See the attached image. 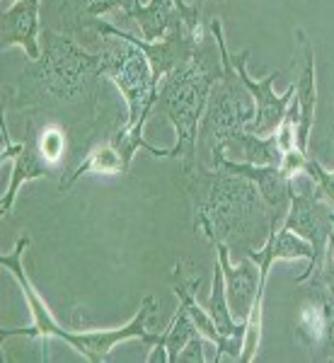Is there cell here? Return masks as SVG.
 I'll use <instances>...</instances> for the list:
<instances>
[{"mask_svg":"<svg viewBox=\"0 0 334 363\" xmlns=\"http://www.w3.org/2000/svg\"><path fill=\"white\" fill-rule=\"evenodd\" d=\"M131 162L133 160L124 153V148H121V145L111 138L109 143H104V145H99V148L90 150L85 160L80 162V165L75 167L66 179L58 182V191H61V194H66L70 186H73L80 177H85V174L119 177V174H126L128 169H131Z\"/></svg>","mask_w":334,"mask_h":363,"instance_id":"obj_13","label":"cell"},{"mask_svg":"<svg viewBox=\"0 0 334 363\" xmlns=\"http://www.w3.org/2000/svg\"><path fill=\"white\" fill-rule=\"evenodd\" d=\"M172 3L177 5L184 27L189 29V32H194V34H201V25H199V10H201V8H199V3L187 5L184 0H172Z\"/></svg>","mask_w":334,"mask_h":363,"instance_id":"obj_23","label":"cell"},{"mask_svg":"<svg viewBox=\"0 0 334 363\" xmlns=\"http://www.w3.org/2000/svg\"><path fill=\"white\" fill-rule=\"evenodd\" d=\"M199 335L196 325L191 322L189 313H187L184 308H177V313H174V318L169 320L167 330L162 332V342H165L167 347V354H169V363H177L179 361V351L184 349V344L189 342L191 337Z\"/></svg>","mask_w":334,"mask_h":363,"instance_id":"obj_16","label":"cell"},{"mask_svg":"<svg viewBox=\"0 0 334 363\" xmlns=\"http://www.w3.org/2000/svg\"><path fill=\"white\" fill-rule=\"evenodd\" d=\"M296 39L298 46L303 49V70L296 83V107H298L296 138H298V148L308 153L310 133H313L315 126V109H318V75H315V49L310 44L308 34L303 29H296Z\"/></svg>","mask_w":334,"mask_h":363,"instance_id":"obj_12","label":"cell"},{"mask_svg":"<svg viewBox=\"0 0 334 363\" xmlns=\"http://www.w3.org/2000/svg\"><path fill=\"white\" fill-rule=\"evenodd\" d=\"M330 306H327L322 298L313 296L308 298L301 306L296 315V335L306 347L310 349H320L322 339H325L327 332V322H330Z\"/></svg>","mask_w":334,"mask_h":363,"instance_id":"obj_15","label":"cell"},{"mask_svg":"<svg viewBox=\"0 0 334 363\" xmlns=\"http://www.w3.org/2000/svg\"><path fill=\"white\" fill-rule=\"evenodd\" d=\"M107 42L99 49L102 54V78L111 80L121 92L128 109L126 131H143L157 104V80L148 58L138 46L116 37H104Z\"/></svg>","mask_w":334,"mask_h":363,"instance_id":"obj_4","label":"cell"},{"mask_svg":"<svg viewBox=\"0 0 334 363\" xmlns=\"http://www.w3.org/2000/svg\"><path fill=\"white\" fill-rule=\"evenodd\" d=\"M37 145H39V150H42V155L46 157V160L56 167L58 162L63 160V155H66L68 136L61 126L49 124V126H44L42 131H37Z\"/></svg>","mask_w":334,"mask_h":363,"instance_id":"obj_18","label":"cell"},{"mask_svg":"<svg viewBox=\"0 0 334 363\" xmlns=\"http://www.w3.org/2000/svg\"><path fill=\"white\" fill-rule=\"evenodd\" d=\"M330 220H332V225H334V211H332V213H330Z\"/></svg>","mask_w":334,"mask_h":363,"instance_id":"obj_26","label":"cell"},{"mask_svg":"<svg viewBox=\"0 0 334 363\" xmlns=\"http://www.w3.org/2000/svg\"><path fill=\"white\" fill-rule=\"evenodd\" d=\"M126 17L140 27V34H143L145 42H157L174 25L182 22V15L172 0H148V3H140Z\"/></svg>","mask_w":334,"mask_h":363,"instance_id":"obj_14","label":"cell"},{"mask_svg":"<svg viewBox=\"0 0 334 363\" xmlns=\"http://www.w3.org/2000/svg\"><path fill=\"white\" fill-rule=\"evenodd\" d=\"M27 247H29V238L22 235L15 242V247L10 255L0 257V267L8 269V272L13 274V279L20 284L22 294H25V298H27V306H29V310H32V325L25 327V330H8V327H3V330H0V339L29 337V339H42V342H46V339H51V337H58V332H61L63 325L54 318L51 308L46 306L42 294H39L37 286H34L32 279H29V274L25 269Z\"/></svg>","mask_w":334,"mask_h":363,"instance_id":"obj_7","label":"cell"},{"mask_svg":"<svg viewBox=\"0 0 334 363\" xmlns=\"http://www.w3.org/2000/svg\"><path fill=\"white\" fill-rule=\"evenodd\" d=\"M191 182L194 196V228L211 245H228V250L247 252L255 250V240L269 235L281 218L272 213L260 189L250 179L226 169H211L199 165Z\"/></svg>","mask_w":334,"mask_h":363,"instance_id":"obj_1","label":"cell"},{"mask_svg":"<svg viewBox=\"0 0 334 363\" xmlns=\"http://www.w3.org/2000/svg\"><path fill=\"white\" fill-rule=\"evenodd\" d=\"M204 342L206 337L194 335L189 342L184 344V349L179 351V361L177 363H206V354H204Z\"/></svg>","mask_w":334,"mask_h":363,"instance_id":"obj_21","label":"cell"},{"mask_svg":"<svg viewBox=\"0 0 334 363\" xmlns=\"http://www.w3.org/2000/svg\"><path fill=\"white\" fill-rule=\"evenodd\" d=\"M221 54L211 56L199 49L189 63L157 83V104L160 114L172 124L177 143L169 148V157L182 160V172L191 174L199 167V126L206 112L211 87L221 78Z\"/></svg>","mask_w":334,"mask_h":363,"instance_id":"obj_3","label":"cell"},{"mask_svg":"<svg viewBox=\"0 0 334 363\" xmlns=\"http://www.w3.org/2000/svg\"><path fill=\"white\" fill-rule=\"evenodd\" d=\"M201 284V279L194 281V284H187L184 281V274H182V262L179 264H174L172 269V289H174V294H177L179 298V306L189 313V318L191 322L196 325V330H199V335H204L206 337V342L211 344H216V363H218L221 359H235L240 361V351H243V335H235V337H223L218 330H216V325H213V320H211V315H208V310L199 303V298H196V286Z\"/></svg>","mask_w":334,"mask_h":363,"instance_id":"obj_10","label":"cell"},{"mask_svg":"<svg viewBox=\"0 0 334 363\" xmlns=\"http://www.w3.org/2000/svg\"><path fill=\"white\" fill-rule=\"evenodd\" d=\"M216 259L223 269V281H226V296L228 306H230L233 318L238 322H245L250 315L252 306H255L257 291H260V267L250 259L247 255L238 259V264L230 259V250L228 245H213Z\"/></svg>","mask_w":334,"mask_h":363,"instance_id":"obj_8","label":"cell"},{"mask_svg":"<svg viewBox=\"0 0 334 363\" xmlns=\"http://www.w3.org/2000/svg\"><path fill=\"white\" fill-rule=\"evenodd\" d=\"M15 3H17V0H3V10H8L10 5H15Z\"/></svg>","mask_w":334,"mask_h":363,"instance_id":"obj_25","label":"cell"},{"mask_svg":"<svg viewBox=\"0 0 334 363\" xmlns=\"http://www.w3.org/2000/svg\"><path fill=\"white\" fill-rule=\"evenodd\" d=\"M320 351H322V359H330L334 361V315L327 322V332H325V339L320 344Z\"/></svg>","mask_w":334,"mask_h":363,"instance_id":"obj_24","label":"cell"},{"mask_svg":"<svg viewBox=\"0 0 334 363\" xmlns=\"http://www.w3.org/2000/svg\"><path fill=\"white\" fill-rule=\"evenodd\" d=\"M136 5H140V0H68V8H73L85 22L99 20L114 10H124V15H128Z\"/></svg>","mask_w":334,"mask_h":363,"instance_id":"obj_17","label":"cell"},{"mask_svg":"<svg viewBox=\"0 0 334 363\" xmlns=\"http://www.w3.org/2000/svg\"><path fill=\"white\" fill-rule=\"evenodd\" d=\"M42 0H17L0 17V49L20 46L27 61L42 56V25H39Z\"/></svg>","mask_w":334,"mask_h":363,"instance_id":"obj_9","label":"cell"},{"mask_svg":"<svg viewBox=\"0 0 334 363\" xmlns=\"http://www.w3.org/2000/svg\"><path fill=\"white\" fill-rule=\"evenodd\" d=\"M51 165L49 160L42 155L37 145V131H34V121H27V131H25V140L17 143V150L13 155V172H10V184L5 189L3 199H0V216H10V211L15 206V199L20 194V189L32 179H42L49 177Z\"/></svg>","mask_w":334,"mask_h":363,"instance_id":"obj_11","label":"cell"},{"mask_svg":"<svg viewBox=\"0 0 334 363\" xmlns=\"http://www.w3.org/2000/svg\"><path fill=\"white\" fill-rule=\"evenodd\" d=\"M318 272H322V279H325V284L330 286V291L334 294V230L330 233V238H327V245H325V252H322V262H320Z\"/></svg>","mask_w":334,"mask_h":363,"instance_id":"obj_22","label":"cell"},{"mask_svg":"<svg viewBox=\"0 0 334 363\" xmlns=\"http://www.w3.org/2000/svg\"><path fill=\"white\" fill-rule=\"evenodd\" d=\"M233 56V66H235L240 80L247 87L252 102H255V119L247 124V131L255 133V136H272L279 128V124L284 121V116L289 114L293 95H296V85H291L284 95H277L274 92V80L279 78V70L265 75L262 80L252 78L247 70V58H250V49H243L240 54H230Z\"/></svg>","mask_w":334,"mask_h":363,"instance_id":"obj_6","label":"cell"},{"mask_svg":"<svg viewBox=\"0 0 334 363\" xmlns=\"http://www.w3.org/2000/svg\"><path fill=\"white\" fill-rule=\"evenodd\" d=\"M306 174L310 179H313L315 189H318V194L322 201L327 203L332 211H334V172L332 169H327L322 162L313 160V157H308V165H306Z\"/></svg>","mask_w":334,"mask_h":363,"instance_id":"obj_19","label":"cell"},{"mask_svg":"<svg viewBox=\"0 0 334 363\" xmlns=\"http://www.w3.org/2000/svg\"><path fill=\"white\" fill-rule=\"evenodd\" d=\"M102 78V54H90L73 37L54 29L42 32V56L29 61L15 90L17 104H73Z\"/></svg>","mask_w":334,"mask_h":363,"instance_id":"obj_2","label":"cell"},{"mask_svg":"<svg viewBox=\"0 0 334 363\" xmlns=\"http://www.w3.org/2000/svg\"><path fill=\"white\" fill-rule=\"evenodd\" d=\"M90 25L102 39L104 37H116V39H124V42H131L133 46H138V49L145 54V58H148L157 83H160L162 78H167L172 70H177L179 66L189 63L191 58L196 56V51L201 49V34L189 32V29L184 27V22L174 25L165 37L157 39V42L138 39V37H133V34L109 25V22H104V20H92Z\"/></svg>","mask_w":334,"mask_h":363,"instance_id":"obj_5","label":"cell"},{"mask_svg":"<svg viewBox=\"0 0 334 363\" xmlns=\"http://www.w3.org/2000/svg\"><path fill=\"white\" fill-rule=\"evenodd\" d=\"M306 165H308V155H306V150H301L298 145L291 150H286V153L281 155V162H279L281 172H284L289 179L298 177V174H306Z\"/></svg>","mask_w":334,"mask_h":363,"instance_id":"obj_20","label":"cell"}]
</instances>
